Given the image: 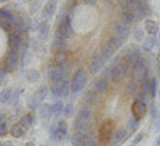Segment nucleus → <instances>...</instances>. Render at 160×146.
<instances>
[{
    "label": "nucleus",
    "mask_w": 160,
    "mask_h": 146,
    "mask_svg": "<svg viewBox=\"0 0 160 146\" xmlns=\"http://www.w3.org/2000/svg\"><path fill=\"white\" fill-rule=\"evenodd\" d=\"M58 10V0H47L45 5L42 7V15L43 18H51Z\"/></svg>",
    "instance_id": "obj_15"
},
{
    "label": "nucleus",
    "mask_w": 160,
    "mask_h": 146,
    "mask_svg": "<svg viewBox=\"0 0 160 146\" xmlns=\"http://www.w3.org/2000/svg\"><path fill=\"white\" fill-rule=\"evenodd\" d=\"M26 146H35L34 143H28V144H26Z\"/></svg>",
    "instance_id": "obj_57"
},
{
    "label": "nucleus",
    "mask_w": 160,
    "mask_h": 146,
    "mask_svg": "<svg viewBox=\"0 0 160 146\" xmlns=\"http://www.w3.org/2000/svg\"><path fill=\"white\" fill-rule=\"evenodd\" d=\"M66 48H68V39L55 35V39L51 42V50L53 51H66Z\"/></svg>",
    "instance_id": "obj_20"
},
{
    "label": "nucleus",
    "mask_w": 160,
    "mask_h": 146,
    "mask_svg": "<svg viewBox=\"0 0 160 146\" xmlns=\"http://www.w3.org/2000/svg\"><path fill=\"white\" fill-rule=\"evenodd\" d=\"M118 16H120V21L125 23L127 26H131V24H135V23H136L135 13L130 11L127 7H120V8H118Z\"/></svg>",
    "instance_id": "obj_11"
},
{
    "label": "nucleus",
    "mask_w": 160,
    "mask_h": 146,
    "mask_svg": "<svg viewBox=\"0 0 160 146\" xmlns=\"http://www.w3.org/2000/svg\"><path fill=\"white\" fill-rule=\"evenodd\" d=\"M131 77L133 79H136V81L139 82L142 77H146V76H149L151 74V69H149V61L146 60L144 56H139L136 61H135V64H133V69H131Z\"/></svg>",
    "instance_id": "obj_3"
},
{
    "label": "nucleus",
    "mask_w": 160,
    "mask_h": 146,
    "mask_svg": "<svg viewBox=\"0 0 160 146\" xmlns=\"http://www.w3.org/2000/svg\"><path fill=\"white\" fill-rule=\"evenodd\" d=\"M38 116H40V119L42 121H50V119L53 117V112H51V104H48V103H42L40 104V108H38Z\"/></svg>",
    "instance_id": "obj_23"
},
{
    "label": "nucleus",
    "mask_w": 160,
    "mask_h": 146,
    "mask_svg": "<svg viewBox=\"0 0 160 146\" xmlns=\"http://www.w3.org/2000/svg\"><path fill=\"white\" fill-rule=\"evenodd\" d=\"M5 77H7V71H5V68H0V84L5 81Z\"/></svg>",
    "instance_id": "obj_51"
},
{
    "label": "nucleus",
    "mask_w": 160,
    "mask_h": 146,
    "mask_svg": "<svg viewBox=\"0 0 160 146\" xmlns=\"http://www.w3.org/2000/svg\"><path fill=\"white\" fill-rule=\"evenodd\" d=\"M83 2H85L87 5H90V7H93V5H96V0H83Z\"/></svg>",
    "instance_id": "obj_52"
},
{
    "label": "nucleus",
    "mask_w": 160,
    "mask_h": 146,
    "mask_svg": "<svg viewBox=\"0 0 160 146\" xmlns=\"http://www.w3.org/2000/svg\"><path fill=\"white\" fill-rule=\"evenodd\" d=\"M104 60L101 58V55H99V53H95V55H93L91 56V61H90V72L91 74H99L101 72V69L104 68Z\"/></svg>",
    "instance_id": "obj_12"
},
{
    "label": "nucleus",
    "mask_w": 160,
    "mask_h": 146,
    "mask_svg": "<svg viewBox=\"0 0 160 146\" xmlns=\"http://www.w3.org/2000/svg\"><path fill=\"white\" fill-rule=\"evenodd\" d=\"M125 90H127L128 95H136L138 91H139V84H138L136 79H130L127 87H125Z\"/></svg>",
    "instance_id": "obj_30"
},
{
    "label": "nucleus",
    "mask_w": 160,
    "mask_h": 146,
    "mask_svg": "<svg viewBox=\"0 0 160 146\" xmlns=\"http://www.w3.org/2000/svg\"><path fill=\"white\" fill-rule=\"evenodd\" d=\"M62 116H64V119H69V117L74 116V104H72V103H69V104H66V106H64Z\"/></svg>",
    "instance_id": "obj_40"
},
{
    "label": "nucleus",
    "mask_w": 160,
    "mask_h": 146,
    "mask_svg": "<svg viewBox=\"0 0 160 146\" xmlns=\"http://www.w3.org/2000/svg\"><path fill=\"white\" fill-rule=\"evenodd\" d=\"M19 125H21V127H24L26 130L32 127V125H31V122H29V119H28V116H22V117L19 119Z\"/></svg>",
    "instance_id": "obj_43"
},
{
    "label": "nucleus",
    "mask_w": 160,
    "mask_h": 146,
    "mask_svg": "<svg viewBox=\"0 0 160 146\" xmlns=\"http://www.w3.org/2000/svg\"><path fill=\"white\" fill-rule=\"evenodd\" d=\"M135 100H136V101H141V103H146V104H148V95H146L144 91H141V90H139L138 93L135 95Z\"/></svg>",
    "instance_id": "obj_41"
},
{
    "label": "nucleus",
    "mask_w": 160,
    "mask_h": 146,
    "mask_svg": "<svg viewBox=\"0 0 160 146\" xmlns=\"http://www.w3.org/2000/svg\"><path fill=\"white\" fill-rule=\"evenodd\" d=\"M151 76H146V77H142L141 81H139V90L141 91H144L146 95L149 93V88H151Z\"/></svg>",
    "instance_id": "obj_35"
},
{
    "label": "nucleus",
    "mask_w": 160,
    "mask_h": 146,
    "mask_svg": "<svg viewBox=\"0 0 160 146\" xmlns=\"http://www.w3.org/2000/svg\"><path fill=\"white\" fill-rule=\"evenodd\" d=\"M50 132H51V140H55V141L66 140V137H68V122L66 121H58L56 124L51 125Z\"/></svg>",
    "instance_id": "obj_5"
},
{
    "label": "nucleus",
    "mask_w": 160,
    "mask_h": 146,
    "mask_svg": "<svg viewBox=\"0 0 160 146\" xmlns=\"http://www.w3.org/2000/svg\"><path fill=\"white\" fill-rule=\"evenodd\" d=\"M24 77H26V81H28L29 84H37L40 81V72L37 69H29V71H26Z\"/></svg>",
    "instance_id": "obj_29"
},
{
    "label": "nucleus",
    "mask_w": 160,
    "mask_h": 146,
    "mask_svg": "<svg viewBox=\"0 0 160 146\" xmlns=\"http://www.w3.org/2000/svg\"><path fill=\"white\" fill-rule=\"evenodd\" d=\"M69 63V58H68V53L66 51H55V55H53V64L56 66H64Z\"/></svg>",
    "instance_id": "obj_24"
},
{
    "label": "nucleus",
    "mask_w": 160,
    "mask_h": 146,
    "mask_svg": "<svg viewBox=\"0 0 160 146\" xmlns=\"http://www.w3.org/2000/svg\"><path fill=\"white\" fill-rule=\"evenodd\" d=\"M24 40V37L16 34V32H10L8 34V48L10 50H19V45L21 42ZM19 53V51H18Z\"/></svg>",
    "instance_id": "obj_18"
},
{
    "label": "nucleus",
    "mask_w": 160,
    "mask_h": 146,
    "mask_svg": "<svg viewBox=\"0 0 160 146\" xmlns=\"http://www.w3.org/2000/svg\"><path fill=\"white\" fill-rule=\"evenodd\" d=\"M13 91H15V90L10 88V87L0 90V104H10V101L13 98Z\"/></svg>",
    "instance_id": "obj_26"
},
{
    "label": "nucleus",
    "mask_w": 160,
    "mask_h": 146,
    "mask_svg": "<svg viewBox=\"0 0 160 146\" xmlns=\"http://www.w3.org/2000/svg\"><path fill=\"white\" fill-rule=\"evenodd\" d=\"M68 77V71H66L62 66H56V64H51L50 69H48V79H50V84H55L61 79Z\"/></svg>",
    "instance_id": "obj_8"
},
{
    "label": "nucleus",
    "mask_w": 160,
    "mask_h": 146,
    "mask_svg": "<svg viewBox=\"0 0 160 146\" xmlns=\"http://www.w3.org/2000/svg\"><path fill=\"white\" fill-rule=\"evenodd\" d=\"M155 44H157V35H148V39H144V40H142V47L141 48L144 51H152Z\"/></svg>",
    "instance_id": "obj_28"
},
{
    "label": "nucleus",
    "mask_w": 160,
    "mask_h": 146,
    "mask_svg": "<svg viewBox=\"0 0 160 146\" xmlns=\"http://www.w3.org/2000/svg\"><path fill=\"white\" fill-rule=\"evenodd\" d=\"M87 144L88 146H98V137H95V135H90L88 137V140H87Z\"/></svg>",
    "instance_id": "obj_48"
},
{
    "label": "nucleus",
    "mask_w": 160,
    "mask_h": 146,
    "mask_svg": "<svg viewBox=\"0 0 160 146\" xmlns=\"http://www.w3.org/2000/svg\"><path fill=\"white\" fill-rule=\"evenodd\" d=\"M157 68H158V74H160V55H158V63H157Z\"/></svg>",
    "instance_id": "obj_54"
},
{
    "label": "nucleus",
    "mask_w": 160,
    "mask_h": 146,
    "mask_svg": "<svg viewBox=\"0 0 160 146\" xmlns=\"http://www.w3.org/2000/svg\"><path fill=\"white\" fill-rule=\"evenodd\" d=\"M144 137H146V132H139V133H138V135H136L135 138H133V144L136 146L138 143H141V141L144 140Z\"/></svg>",
    "instance_id": "obj_47"
},
{
    "label": "nucleus",
    "mask_w": 160,
    "mask_h": 146,
    "mask_svg": "<svg viewBox=\"0 0 160 146\" xmlns=\"http://www.w3.org/2000/svg\"><path fill=\"white\" fill-rule=\"evenodd\" d=\"M19 66V53L18 50H7V55H5V71L7 72H13L16 68Z\"/></svg>",
    "instance_id": "obj_6"
},
{
    "label": "nucleus",
    "mask_w": 160,
    "mask_h": 146,
    "mask_svg": "<svg viewBox=\"0 0 160 146\" xmlns=\"http://www.w3.org/2000/svg\"><path fill=\"white\" fill-rule=\"evenodd\" d=\"M28 116V119H29V122H31V125L34 127L35 125V122H37V116H35V112H28L26 114Z\"/></svg>",
    "instance_id": "obj_49"
},
{
    "label": "nucleus",
    "mask_w": 160,
    "mask_h": 146,
    "mask_svg": "<svg viewBox=\"0 0 160 146\" xmlns=\"http://www.w3.org/2000/svg\"><path fill=\"white\" fill-rule=\"evenodd\" d=\"M144 29H136L135 31V40H138V42H142L144 40Z\"/></svg>",
    "instance_id": "obj_45"
},
{
    "label": "nucleus",
    "mask_w": 160,
    "mask_h": 146,
    "mask_svg": "<svg viewBox=\"0 0 160 146\" xmlns=\"http://www.w3.org/2000/svg\"><path fill=\"white\" fill-rule=\"evenodd\" d=\"M2 146H13V143H11V141H3Z\"/></svg>",
    "instance_id": "obj_53"
},
{
    "label": "nucleus",
    "mask_w": 160,
    "mask_h": 146,
    "mask_svg": "<svg viewBox=\"0 0 160 146\" xmlns=\"http://www.w3.org/2000/svg\"><path fill=\"white\" fill-rule=\"evenodd\" d=\"M112 31H114L115 35H120V37L127 39V37L130 35V26H127V24L122 23V21H114V24H112Z\"/></svg>",
    "instance_id": "obj_14"
},
{
    "label": "nucleus",
    "mask_w": 160,
    "mask_h": 146,
    "mask_svg": "<svg viewBox=\"0 0 160 146\" xmlns=\"http://www.w3.org/2000/svg\"><path fill=\"white\" fill-rule=\"evenodd\" d=\"M102 79H106V81H111V66H108V68H102L101 69V76Z\"/></svg>",
    "instance_id": "obj_42"
},
{
    "label": "nucleus",
    "mask_w": 160,
    "mask_h": 146,
    "mask_svg": "<svg viewBox=\"0 0 160 146\" xmlns=\"http://www.w3.org/2000/svg\"><path fill=\"white\" fill-rule=\"evenodd\" d=\"M68 2H75V0H68Z\"/></svg>",
    "instance_id": "obj_58"
},
{
    "label": "nucleus",
    "mask_w": 160,
    "mask_h": 146,
    "mask_svg": "<svg viewBox=\"0 0 160 146\" xmlns=\"http://www.w3.org/2000/svg\"><path fill=\"white\" fill-rule=\"evenodd\" d=\"M148 112H149V117H151V121H152V119L157 116V109H155V106H154V104H151V106H149Z\"/></svg>",
    "instance_id": "obj_50"
},
{
    "label": "nucleus",
    "mask_w": 160,
    "mask_h": 146,
    "mask_svg": "<svg viewBox=\"0 0 160 146\" xmlns=\"http://www.w3.org/2000/svg\"><path fill=\"white\" fill-rule=\"evenodd\" d=\"M48 32H50L48 23H47V21L40 23V26H38V39H40V40H45V39L48 37Z\"/></svg>",
    "instance_id": "obj_34"
},
{
    "label": "nucleus",
    "mask_w": 160,
    "mask_h": 146,
    "mask_svg": "<svg viewBox=\"0 0 160 146\" xmlns=\"http://www.w3.org/2000/svg\"><path fill=\"white\" fill-rule=\"evenodd\" d=\"M48 91H50V88H48V87H45V85H42V87H38V90H37L35 93H34V96H35V98H37L40 103H42V101L47 98Z\"/></svg>",
    "instance_id": "obj_36"
},
{
    "label": "nucleus",
    "mask_w": 160,
    "mask_h": 146,
    "mask_svg": "<svg viewBox=\"0 0 160 146\" xmlns=\"http://www.w3.org/2000/svg\"><path fill=\"white\" fill-rule=\"evenodd\" d=\"M112 133H114V122H112V121H106V122L101 125V128H99L98 138H101L106 144H109Z\"/></svg>",
    "instance_id": "obj_9"
},
{
    "label": "nucleus",
    "mask_w": 160,
    "mask_h": 146,
    "mask_svg": "<svg viewBox=\"0 0 160 146\" xmlns=\"http://www.w3.org/2000/svg\"><path fill=\"white\" fill-rule=\"evenodd\" d=\"M152 125H154V130L155 132L160 130V112H157V116L152 119Z\"/></svg>",
    "instance_id": "obj_46"
},
{
    "label": "nucleus",
    "mask_w": 160,
    "mask_h": 146,
    "mask_svg": "<svg viewBox=\"0 0 160 146\" xmlns=\"http://www.w3.org/2000/svg\"><path fill=\"white\" fill-rule=\"evenodd\" d=\"M72 34V15L68 11H59L56 18V35L69 39Z\"/></svg>",
    "instance_id": "obj_1"
},
{
    "label": "nucleus",
    "mask_w": 160,
    "mask_h": 146,
    "mask_svg": "<svg viewBox=\"0 0 160 146\" xmlns=\"http://www.w3.org/2000/svg\"><path fill=\"white\" fill-rule=\"evenodd\" d=\"M40 104H42V103H40V101H38V100H37L34 95H31V96H29V100H28V106H29V108H31L32 111L38 109V108H40Z\"/></svg>",
    "instance_id": "obj_38"
},
{
    "label": "nucleus",
    "mask_w": 160,
    "mask_h": 146,
    "mask_svg": "<svg viewBox=\"0 0 160 146\" xmlns=\"http://www.w3.org/2000/svg\"><path fill=\"white\" fill-rule=\"evenodd\" d=\"M125 76L127 74H125V71L122 68V64H120V56H115L114 61H112V64H111V82L118 84Z\"/></svg>",
    "instance_id": "obj_7"
},
{
    "label": "nucleus",
    "mask_w": 160,
    "mask_h": 146,
    "mask_svg": "<svg viewBox=\"0 0 160 146\" xmlns=\"http://www.w3.org/2000/svg\"><path fill=\"white\" fill-rule=\"evenodd\" d=\"M141 2H142V3H149V2H151V0H141Z\"/></svg>",
    "instance_id": "obj_56"
},
{
    "label": "nucleus",
    "mask_w": 160,
    "mask_h": 146,
    "mask_svg": "<svg viewBox=\"0 0 160 146\" xmlns=\"http://www.w3.org/2000/svg\"><path fill=\"white\" fill-rule=\"evenodd\" d=\"M127 125H128V130H130V132H136V130L139 128V119H136L135 116H131V117L128 119Z\"/></svg>",
    "instance_id": "obj_37"
},
{
    "label": "nucleus",
    "mask_w": 160,
    "mask_h": 146,
    "mask_svg": "<svg viewBox=\"0 0 160 146\" xmlns=\"http://www.w3.org/2000/svg\"><path fill=\"white\" fill-rule=\"evenodd\" d=\"M10 124L7 121L5 114H0V137H7V133H10Z\"/></svg>",
    "instance_id": "obj_31"
},
{
    "label": "nucleus",
    "mask_w": 160,
    "mask_h": 146,
    "mask_svg": "<svg viewBox=\"0 0 160 146\" xmlns=\"http://www.w3.org/2000/svg\"><path fill=\"white\" fill-rule=\"evenodd\" d=\"M127 138H128V132L125 128H122V127H118V128L114 130V133H112L111 141H109L108 146H118V144H122Z\"/></svg>",
    "instance_id": "obj_10"
},
{
    "label": "nucleus",
    "mask_w": 160,
    "mask_h": 146,
    "mask_svg": "<svg viewBox=\"0 0 160 146\" xmlns=\"http://www.w3.org/2000/svg\"><path fill=\"white\" fill-rule=\"evenodd\" d=\"M0 28H2L7 34H10V32H11V26H10V23H8L7 19H0Z\"/></svg>",
    "instance_id": "obj_44"
},
{
    "label": "nucleus",
    "mask_w": 160,
    "mask_h": 146,
    "mask_svg": "<svg viewBox=\"0 0 160 146\" xmlns=\"http://www.w3.org/2000/svg\"><path fill=\"white\" fill-rule=\"evenodd\" d=\"M10 133H11L13 137H15V138H21V137H24V135H26V128H24V127H21V125H19V122H18V124H15V125H11Z\"/></svg>",
    "instance_id": "obj_33"
},
{
    "label": "nucleus",
    "mask_w": 160,
    "mask_h": 146,
    "mask_svg": "<svg viewBox=\"0 0 160 146\" xmlns=\"http://www.w3.org/2000/svg\"><path fill=\"white\" fill-rule=\"evenodd\" d=\"M155 144H157V146H160V135H158V138H157V141H155Z\"/></svg>",
    "instance_id": "obj_55"
},
{
    "label": "nucleus",
    "mask_w": 160,
    "mask_h": 146,
    "mask_svg": "<svg viewBox=\"0 0 160 146\" xmlns=\"http://www.w3.org/2000/svg\"><path fill=\"white\" fill-rule=\"evenodd\" d=\"M91 135V133H90ZM90 135H80V133H77V132H74L72 133V137H71V143H72V146H88L87 144V140H88V137Z\"/></svg>",
    "instance_id": "obj_25"
},
{
    "label": "nucleus",
    "mask_w": 160,
    "mask_h": 146,
    "mask_svg": "<svg viewBox=\"0 0 160 146\" xmlns=\"http://www.w3.org/2000/svg\"><path fill=\"white\" fill-rule=\"evenodd\" d=\"M108 44H109V45H112L115 50H118V48H122V47L125 45V39H123V37H120V35L112 34V35L108 39Z\"/></svg>",
    "instance_id": "obj_27"
},
{
    "label": "nucleus",
    "mask_w": 160,
    "mask_h": 146,
    "mask_svg": "<svg viewBox=\"0 0 160 146\" xmlns=\"http://www.w3.org/2000/svg\"><path fill=\"white\" fill-rule=\"evenodd\" d=\"M0 2H7V0H0Z\"/></svg>",
    "instance_id": "obj_59"
},
{
    "label": "nucleus",
    "mask_w": 160,
    "mask_h": 146,
    "mask_svg": "<svg viewBox=\"0 0 160 146\" xmlns=\"http://www.w3.org/2000/svg\"><path fill=\"white\" fill-rule=\"evenodd\" d=\"M99 55H101V58H102L104 61H111V60L114 58V55H115V48H114L112 45H109L108 42H106V44L101 47Z\"/></svg>",
    "instance_id": "obj_22"
},
{
    "label": "nucleus",
    "mask_w": 160,
    "mask_h": 146,
    "mask_svg": "<svg viewBox=\"0 0 160 146\" xmlns=\"http://www.w3.org/2000/svg\"><path fill=\"white\" fill-rule=\"evenodd\" d=\"M123 56H127V58H130V60H133V61H136L139 56H142L141 47H138V45H135V44L128 45V47L125 48V51H123Z\"/></svg>",
    "instance_id": "obj_16"
},
{
    "label": "nucleus",
    "mask_w": 160,
    "mask_h": 146,
    "mask_svg": "<svg viewBox=\"0 0 160 146\" xmlns=\"http://www.w3.org/2000/svg\"><path fill=\"white\" fill-rule=\"evenodd\" d=\"M87 82H88V74L83 69H77L75 74L71 79V93H78V91H82L83 87L87 85Z\"/></svg>",
    "instance_id": "obj_4"
},
{
    "label": "nucleus",
    "mask_w": 160,
    "mask_h": 146,
    "mask_svg": "<svg viewBox=\"0 0 160 146\" xmlns=\"http://www.w3.org/2000/svg\"><path fill=\"white\" fill-rule=\"evenodd\" d=\"M0 146H2V143H0Z\"/></svg>",
    "instance_id": "obj_60"
},
{
    "label": "nucleus",
    "mask_w": 160,
    "mask_h": 146,
    "mask_svg": "<svg viewBox=\"0 0 160 146\" xmlns=\"http://www.w3.org/2000/svg\"><path fill=\"white\" fill-rule=\"evenodd\" d=\"M144 31L148 35H157L158 34V24L157 21H154L152 18L144 19Z\"/></svg>",
    "instance_id": "obj_21"
},
{
    "label": "nucleus",
    "mask_w": 160,
    "mask_h": 146,
    "mask_svg": "<svg viewBox=\"0 0 160 146\" xmlns=\"http://www.w3.org/2000/svg\"><path fill=\"white\" fill-rule=\"evenodd\" d=\"M149 96H151V100H154V98L157 96V79H155V77H152V79H151V88H149Z\"/></svg>",
    "instance_id": "obj_39"
},
{
    "label": "nucleus",
    "mask_w": 160,
    "mask_h": 146,
    "mask_svg": "<svg viewBox=\"0 0 160 146\" xmlns=\"http://www.w3.org/2000/svg\"><path fill=\"white\" fill-rule=\"evenodd\" d=\"M146 112H148V104L146 103H141V101H133V104H131V116H135L136 119H141L146 116Z\"/></svg>",
    "instance_id": "obj_13"
},
{
    "label": "nucleus",
    "mask_w": 160,
    "mask_h": 146,
    "mask_svg": "<svg viewBox=\"0 0 160 146\" xmlns=\"http://www.w3.org/2000/svg\"><path fill=\"white\" fill-rule=\"evenodd\" d=\"M62 111H64V103H62L61 100H56L55 103L51 104V112H53V117L61 116V114H62Z\"/></svg>",
    "instance_id": "obj_32"
},
{
    "label": "nucleus",
    "mask_w": 160,
    "mask_h": 146,
    "mask_svg": "<svg viewBox=\"0 0 160 146\" xmlns=\"http://www.w3.org/2000/svg\"><path fill=\"white\" fill-rule=\"evenodd\" d=\"M50 91H51V95L55 98H58V100L69 96V93H71V82H69V79L64 77V79H61V81L55 82V84H50Z\"/></svg>",
    "instance_id": "obj_2"
},
{
    "label": "nucleus",
    "mask_w": 160,
    "mask_h": 146,
    "mask_svg": "<svg viewBox=\"0 0 160 146\" xmlns=\"http://www.w3.org/2000/svg\"><path fill=\"white\" fill-rule=\"evenodd\" d=\"M93 90H96L99 95L106 93V91L109 90V81H106L102 77H96L95 82H93Z\"/></svg>",
    "instance_id": "obj_19"
},
{
    "label": "nucleus",
    "mask_w": 160,
    "mask_h": 146,
    "mask_svg": "<svg viewBox=\"0 0 160 146\" xmlns=\"http://www.w3.org/2000/svg\"><path fill=\"white\" fill-rule=\"evenodd\" d=\"M98 101H99V93L96 90H87L85 91V95H83V104H87V106H95V104H98Z\"/></svg>",
    "instance_id": "obj_17"
}]
</instances>
